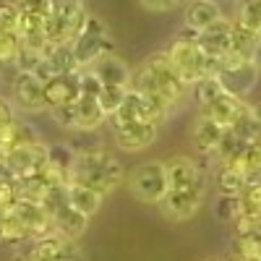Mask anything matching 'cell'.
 I'll return each instance as SVG.
<instances>
[{"label": "cell", "instance_id": "6da1fadb", "mask_svg": "<svg viewBox=\"0 0 261 261\" xmlns=\"http://www.w3.org/2000/svg\"><path fill=\"white\" fill-rule=\"evenodd\" d=\"M123 180H125L123 165L115 157L107 154L105 149L76 157L73 160V170H71V178H68V183H79L84 188H92V191H97L102 196V199L110 191H115Z\"/></svg>", "mask_w": 261, "mask_h": 261}, {"label": "cell", "instance_id": "7a4b0ae2", "mask_svg": "<svg viewBox=\"0 0 261 261\" xmlns=\"http://www.w3.org/2000/svg\"><path fill=\"white\" fill-rule=\"evenodd\" d=\"M71 50H73V58L79 63V71H84L94 60H99L102 55H115V42H113L110 32H107L105 21L89 13L84 21L81 34L71 42Z\"/></svg>", "mask_w": 261, "mask_h": 261}, {"label": "cell", "instance_id": "3957f363", "mask_svg": "<svg viewBox=\"0 0 261 261\" xmlns=\"http://www.w3.org/2000/svg\"><path fill=\"white\" fill-rule=\"evenodd\" d=\"M130 193L144 204H160L162 196L167 193V175H165V162L151 160L139 165L128 178Z\"/></svg>", "mask_w": 261, "mask_h": 261}, {"label": "cell", "instance_id": "277c9868", "mask_svg": "<svg viewBox=\"0 0 261 261\" xmlns=\"http://www.w3.org/2000/svg\"><path fill=\"white\" fill-rule=\"evenodd\" d=\"M0 167L16 180L29 178V175H39V172H45V167H47V144H42V141L21 144L0 162Z\"/></svg>", "mask_w": 261, "mask_h": 261}, {"label": "cell", "instance_id": "5b68a950", "mask_svg": "<svg viewBox=\"0 0 261 261\" xmlns=\"http://www.w3.org/2000/svg\"><path fill=\"white\" fill-rule=\"evenodd\" d=\"M141 65L149 71V76L154 79L157 92H160L172 107H175V105L183 99V94H186V89H188V84L180 79V73H178L175 68H172V63L165 58V53L149 55Z\"/></svg>", "mask_w": 261, "mask_h": 261}, {"label": "cell", "instance_id": "8992f818", "mask_svg": "<svg viewBox=\"0 0 261 261\" xmlns=\"http://www.w3.org/2000/svg\"><path fill=\"white\" fill-rule=\"evenodd\" d=\"M258 71L251 60H238V58H222L220 73H217V81L222 84V89L232 97L246 99V94H251V89L256 86Z\"/></svg>", "mask_w": 261, "mask_h": 261}, {"label": "cell", "instance_id": "52a82bcc", "mask_svg": "<svg viewBox=\"0 0 261 261\" xmlns=\"http://www.w3.org/2000/svg\"><path fill=\"white\" fill-rule=\"evenodd\" d=\"M165 58L172 63V68L180 73V79L186 84H193V81L204 79V60H206V55L199 50L196 42L172 39L170 47L165 50Z\"/></svg>", "mask_w": 261, "mask_h": 261}, {"label": "cell", "instance_id": "ba28073f", "mask_svg": "<svg viewBox=\"0 0 261 261\" xmlns=\"http://www.w3.org/2000/svg\"><path fill=\"white\" fill-rule=\"evenodd\" d=\"M206 188H167V193L162 196L160 209L170 222H186L199 212V206L204 204Z\"/></svg>", "mask_w": 261, "mask_h": 261}, {"label": "cell", "instance_id": "9c48e42d", "mask_svg": "<svg viewBox=\"0 0 261 261\" xmlns=\"http://www.w3.org/2000/svg\"><path fill=\"white\" fill-rule=\"evenodd\" d=\"M13 107L24 113H42L47 110L45 105V84L34 79L32 73H16L13 79Z\"/></svg>", "mask_w": 261, "mask_h": 261}, {"label": "cell", "instance_id": "30bf717a", "mask_svg": "<svg viewBox=\"0 0 261 261\" xmlns=\"http://www.w3.org/2000/svg\"><path fill=\"white\" fill-rule=\"evenodd\" d=\"M167 188H206V175L191 157H170L165 160Z\"/></svg>", "mask_w": 261, "mask_h": 261}, {"label": "cell", "instance_id": "8fae6325", "mask_svg": "<svg viewBox=\"0 0 261 261\" xmlns=\"http://www.w3.org/2000/svg\"><path fill=\"white\" fill-rule=\"evenodd\" d=\"M113 136L123 151H141L154 144L157 139V123L151 120H136L125 125H113Z\"/></svg>", "mask_w": 261, "mask_h": 261}, {"label": "cell", "instance_id": "7c38bea8", "mask_svg": "<svg viewBox=\"0 0 261 261\" xmlns=\"http://www.w3.org/2000/svg\"><path fill=\"white\" fill-rule=\"evenodd\" d=\"M13 217L24 225V230L29 232V238H42V235H47L53 232V220H50V214L47 209L42 206V204H34V201H27V199H18L13 206H11Z\"/></svg>", "mask_w": 261, "mask_h": 261}, {"label": "cell", "instance_id": "4fadbf2b", "mask_svg": "<svg viewBox=\"0 0 261 261\" xmlns=\"http://www.w3.org/2000/svg\"><path fill=\"white\" fill-rule=\"evenodd\" d=\"M230 34H232V21L230 18H217L212 27L201 29L196 37L199 50L209 58H225L230 53Z\"/></svg>", "mask_w": 261, "mask_h": 261}, {"label": "cell", "instance_id": "5bb4252c", "mask_svg": "<svg viewBox=\"0 0 261 261\" xmlns=\"http://www.w3.org/2000/svg\"><path fill=\"white\" fill-rule=\"evenodd\" d=\"M79 97H81L79 71L76 73L53 76L45 84V105H47V110H55V107H63V105H73Z\"/></svg>", "mask_w": 261, "mask_h": 261}, {"label": "cell", "instance_id": "9a60e30c", "mask_svg": "<svg viewBox=\"0 0 261 261\" xmlns=\"http://www.w3.org/2000/svg\"><path fill=\"white\" fill-rule=\"evenodd\" d=\"M89 71L99 79L102 86H123V89L130 86V68L118 55H102L89 65Z\"/></svg>", "mask_w": 261, "mask_h": 261}, {"label": "cell", "instance_id": "2e32d148", "mask_svg": "<svg viewBox=\"0 0 261 261\" xmlns=\"http://www.w3.org/2000/svg\"><path fill=\"white\" fill-rule=\"evenodd\" d=\"M34 141H42V139H39V134H37L29 123L18 120V118L3 123V125H0V162H3L16 146H21V144H34Z\"/></svg>", "mask_w": 261, "mask_h": 261}, {"label": "cell", "instance_id": "e0dca14e", "mask_svg": "<svg viewBox=\"0 0 261 261\" xmlns=\"http://www.w3.org/2000/svg\"><path fill=\"white\" fill-rule=\"evenodd\" d=\"M246 99H241V97H232V94H227V92H222L220 97H217L212 105H206L204 107V115L206 118H212L214 123H220L222 128H230L235 120H238V115H241L243 110H246Z\"/></svg>", "mask_w": 261, "mask_h": 261}, {"label": "cell", "instance_id": "ac0fdd59", "mask_svg": "<svg viewBox=\"0 0 261 261\" xmlns=\"http://www.w3.org/2000/svg\"><path fill=\"white\" fill-rule=\"evenodd\" d=\"M222 134H225V128H222L220 123H214L212 118L201 115L199 120H196L193 134H191L193 149L199 151V154H204V157H212L214 149H217V144H220V139H222Z\"/></svg>", "mask_w": 261, "mask_h": 261}, {"label": "cell", "instance_id": "d6986e66", "mask_svg": "<svg viewBox=\"0 0 261 261\" xmlns=\"http://www.w3.org/2000/svg\"><path fill=\"white\" fill-rule=\"evenodd\" d=\"M217 18H222V11L214 0H193V3H188L186 16H183L186 27L193 32H201V29L212 27Z\"/></svg>", "mask_w": 261, "mask_h": 261}, {"label": "cell", "instance_id": "ffe728a7", "mask_svg": "<svg viewBox=\"0 0 261 261\" xmlns=\"http://www.w3.org/2000/svg\"><path fill=\"white\" fill-rule=\"evenodd\" d=\"M113 125H125V123H136V120H149V113H146V99L139 94V92H134V89H128L125 92V97H123V102H120V107L118 110L107 118Z\"/></svg>", "mask_w": 261, "mask_h": 261}, {"label": "cell", "instance_id": "44dd1931", "mask_svg": "<svg viewBox=\"0 0 261 261\" xmlns=\"http://www.w3.org/2000/svg\"><path fill=\"white\" fill-rule=\"evenodd\" d=\"M65 199H68V204L79 212V214H84V217H92L99 212V206H102V196L97 193V191H92V188H84V186H79V183H68L65 186Z\"/></svg>", "mask_w": 261, "mask_h": 261}, {"label": "cell", "instance_id": "7402d4cb", "mask_svg": "<svg viewBox=\"0 0 261 261\" xmlns=\"http://www.w3.org/2000/svg\"><path fill=\"white\" fill-rule=\"evenodd\" d=\"M45 63L53 76H63V73H76L79 63L73 58L71 45H50V50L45 53Z\"/></svg>", "mask_w": 261, "mask_h": 261}, {"label": "cell", "instance_id": "603a6c76", "mask_svg": "<svg viewBox=\"0 0 261 261\" xmlns=\"http://www.w3.org/2000/svg\"><path fill=\"white\" fill-rule=\"evenodd\" d=\"M76 118H79V130H97L107 120L97 97H84V94L76 99Z\"/></svg>", "mask_w": 261, "mask_h": 261}, {"label": "cell", "instance_id": "cb8c5ba5", "mask_svg": "<svg viewBox=\"0 0 261 261\" xmlns=\"http://www.w3.org/2000/svg\"><path fill=\"white\" fill-rule=\"evenodd\" d=\"M258 34L243 29V27H235L232 24V34H230V53L225 58H238V60H251L253 58V50L258 45Z\"/></svg>", "mask_w": 261, "mask_h": 261}, {"label": "cell", "instance_id": "d4e9b609", "mask_svg": "<svg viewBox=\"0 0 261 261\" xmlns=\"http://www.w3.org/2000/svg\"><path fill=\"white\" fill-rule=\"evenodd\" d=\"M29 241V232L24 230V225H21L13 212H3L0 214V246H8V248H18L21 243Z\"/></svg>", "mask_w": 261, "mask_h": 261}, {"label": "cell", "instance_id": "484cf974", "mask_svg": "<svg viewBox=\"0 0 261 261\" xmlns=\"http://www.w3.org/2000/svg\"><path fill=\"white\" fill-rule=\"evenodd\" d=\"M214 180H217V188H220V196H238L248 186V175H246V172L235 170L230 165H220Z\"/></svg>", "mask_w": 261, "mask_h": 261}, {"label": "cell", "instance_id": "4316f807", "mask_svg": "<svg viewBox=\"0 0 261 261\" xmlns=\"http://www.w3.org/2000/svg\"><path fill=\"white\" fill-rule=\"evenodd\" d=\"M73 160H76V154H73V151L65 146V144H50V146H47V167H50L53 172H58L65 183H68V178H71Z\"/></svg>", "mask_w": 261, "mask_h": 261}, {"label": "cell", "instance_id": "83f0119b", "mask_svg": "<svg viewBox=\"0 0 261 261\" xmlns=\"http://www.w3.org/2000/svg\"><path fill=\"white\" fill-rule=\"evenodd\" d=\"M232 24L243 27L253 34H261V0H241Z\"/></svg>", "mask_w": 261, "mask_h": 261}, {"label": "cell", "instance_id": "f1b7e54d", "mask_svg": "<svg viewBox=\"0 0 261 261\" xmlns=\"http://www.w3.org/2000/svg\"><path fill=\"white\" fill-rule=\"evenodd\" d=\"M65 146H68L76 157L81 154H92V151H99L102 149V139L97 130H71L68 141H65Z\"/></svg>", "mask_w": 261, "mask_h": 261}, {"label": "cell", "instance_id": "f546056e", "mask_svg": "<svg viewBox=\"0 0 261 261\" xmlns=\"http://www.w3.org/2000/svg\"><path fill=\"white\" fill-rule=\"evenodd\" d=\"M238 204H241V212L243 217H261V180L253 178L248 180V186L238 193Z\"/></svg>", "mask_w": 261, "mask_h": 261}, {"label": "cell", "instance_id": "4dcf8cb0", "mask_svg": "<svg viewBox=\"0 0 261 261\" xmlns=\"http://www.w3.org/2000/svg\"><path fill=\"white\" fill-rule=\"evenodd\" d=\"M230 130L241 139V141H246V144H251V141H258L261 139V125L253 120V115H251V105L246 107V110L238 115V120L230 125Z\"/></svg>", "mask_w": 261, "mask_h": 261}, {"label": "cell", "instance_id": "1f68e13d", "mask_svg": "<svg viewBox=\"0 0 261 261\" xmlns=\"http://www.w3.org/2000/svg\"><path fill=\"white\" fill-rule=\"evenodd\" d=\"M222 92L225 89H222V84L217 81V76H204L199 81H193V97H196V102H199L201 107L212 105Z\"/></svg>", "mask_w": 261, "mask_h": 261}, {"label": "cell", "instance_id": "d6a6232c", "mask_svg": "<svg viewBox=\"0 0 261 261\" xmlns=\"http://www.w3.org/2000/svg\"><path fill=\"white\" fill-rule=\"evenodd\" d=\"M246 146V141H241L230 128H225V134H222V139H220V144H217V149H214V154H212V160H217L220 165H227L238 151H241Z\"/></svg>", "mask_w": 261, "mask_h": 261}, {"label": "cell", "instance_id": "836d02e7", "mask_svg": "<svg viewBox=\"0 0 261 261\" xmlns=\"http://www.w3.org/2000/svg\"><path fill=\"white\" fill-rule=\"evenodd\" d=\"M232 248H235V253L261 256V232H258V230H246V232H235Z\"/></svg>", "mask_w": 261, "mask_h": 261}, {"label": "cell", "instance_id": "e575fe53", "mask_svg": "<svg viewBox=\"0 0 261 261\" xmlns=\"http://www.w3.org/2000/svg\"><path fill=\"white\" fill-rule=\"evenodd\" d=\"M125 92H128V89H123V86H102V92L97 94V102H99V107H102L105 118H110L118 107H120Z\"/></svg>", "mask_w": 261, "mask_h": 261}, {"label": "cell", "instance_id": "d590c367", "mask_svg": "<svg viewBox=\"0 0 261 261\" xmlns=\"http://www.w3.org/2000/svg\"><path fill=\"white\" fill-rule=\"evenodd\" d=\"M21 50L16 32H0V65H13Z\"/></svg>", "mask_w": 261, "mask_h": 261}, {"label": "cell", "instance_id": "8d00e7d4", "mask_svg": "<svg viewBox=\"0 0 261 261\" xmlns=\"http://www.w3.org/2000/svg\"><path fill=\"white\" fill-rule=\"evenodd\" d=\"M47 13H50V16H58V18L73 21V18L84 16L86 11H84V6H81V0H50Z\"/></svg>", "mask_w": 261, "mask_h": 261}, {"label": "cell", "instance_id": "74e56055", "mask_svg": "<svg viewBox=\"0 0 261 261\" xmlns=\"http://www.w3.org/2000/svg\"><path fill=\"white\" fill-rule=\"evenodd\" d=\"M18 201V191H16V178H11L8 172L0 167V212H8Z\"/></svg>", "mask_w": 261, "mask_h": 261}, {"label": "cell", "instance_id": "f35d334b", "mask_svg": "<svg viewBox=\"0 0 261 261\" xmlns=\"http://www.w3.org/2000/svg\"><path fill=\"white\" fill-rule=\"evenodd\" d=\"M238 212H241L238 196H220V199H217V206H214L217 220H222V222H235Z\"/></svg>", "mask_w": 261, "mask_h": 261}, {"label": "cell", "instance_id": "ab89813d", "mask_svg": "<svg viewBox=\"0 0 261 261\" xmlns=\"http://www.w3.org/2000/svg\"><path fill=\"white\" fill-rule=\"evenodd\" d=\"M53 120L65 128V130H79V118H76V102L73 105H63V107H55V110H50Z\"/></svg>", "mask_w": 261, "mask_h": 261}, {"label": "cell", "instance_id": "60d3db41", "mask_svg": "<svg viewBox=\"0 0 261 261\" xmlns=\"http://www.w3.org/2000/svg\"><path fill=\"white\" fill-rule=\"evenodd\" d=\"M18 8L11 3V0H3L0 3V32H16L18 29Z\"/></svg>", "mask_w": 261, "mask_h": 261}, {"label": "cell", "instance_id": "b9f144b4", "mask_svg": "<svg viewBox=\"0 0 261 261\" xmlns=\"http://www.w3.org/2000/svg\"><path fill=\"white\" fill-rule=\"evenodd\" d=\"M79 89L84 97H97L102 92V84L89 68H84V71H79Z\"/></svg>", "mask_w": 261, "mask_h": 261}, {"label": "cell", "instance_id": "7bdbcfd3", "mask_svg": "<svg viewBox=\"0 0 261 261\" xmlns=\"http://www.w3.org/2000/svg\"><path fill=\"white\" fill-rule=\"evenodd\" d=\"M18 8V13H37V16H47L50 0H11Z\"/></svg>", "mask_w": 261, "mask_h": 261}, {"label": "cell", "instance_id": "ee69618b", "mask_svg": "<svg viewBox=\"0 0 261 261\" xmlns=\"http://www.w3.org/2000/svg\"><path fill=\"white\" fill-rule=\"evenodd\" d=\"M58 261H86V258H84L81 248L76 246V241H65L60 253H58Z\"/></svg>", "mask_w": 261, "mask_h": 261}, {"label": "cell", "instance_id": "f6af8a7d", "mask_svg": "<svg viewBox=\"0 0 261 261\" xmlns=\"http://www.w3.org/2000/svg\"><path fill=\"white\" fill-rule=\"evenodd\" d=\"M141 6L146 11H157V13H165V11H172L178 6V0H141Z\"/></svg>", "mask_w": 261, "mask_h": 261}, {"label": "cell", "instance_id": "bcb514c9", "mask_svg": "<svg viewBox=\"0 0 261 261\" xmlns=\"http://www.w3.org/2000/svg\"><path fill=\"white\" fill-rule=\"evenodd\" d=\"M13 118H16V113H13V105H11L8 99L0 97V125L8 123V120H13Z\"/></svg>", "mask_w": 261, "mask_h": 261}, {"label": "cell", "instance_id": "7dc6e473", "mask_svg": "<svg viewBox=\"0 0 261 261\" xmlns=\"http://www.w3.org/2000/svg\"><path fill=\"white\" fill-rule=\"evenodd\" d=\"M225 261H261V256H248V253H230Z\"/></svg>", "mask_w": 261, "mask_h": 261}, {"label": "cell", "instance_id": "c3c4849f", "mask_svg": "<svg viewBox=\"0 0 261 261\" xmlns=\"http://www.w3.org/2000/svg\"><path fill=\"white\" fill-rule=\"evenodd\" d=\"M251 63L256 65V71H261V39H258V45H256V50H253V58H251Z\"/></svg>", "mask_w": 261, "mask_h": 261}, {"label": "cell", "instance_id": "681fc988", "mask_svg": "<svg viewBox=\"0 0 261 261\" xmlns=\"http://www.w3.org/2000/svg\"><path fill=\"white\" fill-rule=\"evenodd\" d=\"M251 115H253V120L261 125V102H256V105H251Z\"/></svg>", "mask_w": 261, "mask_h": 261}, {"label": "cell", "instance_id": "f907efd6", "mask_svg": "<svg viewBox=\"0 0 261 261\" xmlns=\"http://www.w3.org/2000/svg\"><path fill=\"white\" fill-rule=\"evenodd\" d=\"M204 261H222V258H214V256H212V258H204Z\"/></svg>", "mask_w": 261, "mask_h": 261}, {"label": "cell", "instance_id": "816d5d0a", "mask_svg": "<svg viewBox=\"0 0 261 261\" xmlns=\"http://www.w3.org/2000/svg\"><path fill=\"white\" fill-rule=\"evenodd\" d=\"M0 89H3V76H0Z\"/></svg>", "mask_w": 261, "mask_h": 261}, {"label": "cell", "instance_id": "f5cc1de1", "mask_svg": "<svg viewBox=\"0 0 261 261\" xmlns=\"http://www.w3.org/2000/svg\"><path fill=\"white\" fill-rule=\"evenodd\" d=\"M16 261H24V256H18V258H16Z\"/></svg>", "mask_w": 261, "mask_h": 261}, {"label": "cell", "instance_id": "db71d44e", "mask_svg": "<svg viewBox=\"0 0 261 261\" xmlns=\"http://www.w3.org/2000/svg\"><path fill=\"white\" fill-rule=\"evenodd\" d=\"M258 180H261V175H258Z\"/></svg>", "mask_w": 261, "mask_h": 261}, {"label": "cell", "instance_id": "11a10c76", "mask_svg": "<svg viewBox=\"0 0 261 261\" xmlns=\"http://www.w3.org/2000/svg\"><path fill=\"white\" fill-rule=\"evenodd\" d=\"M258 37H261V34H258Z\"/></svg>", "mask_w": 261, "mask_h": 261}]
</instances>
